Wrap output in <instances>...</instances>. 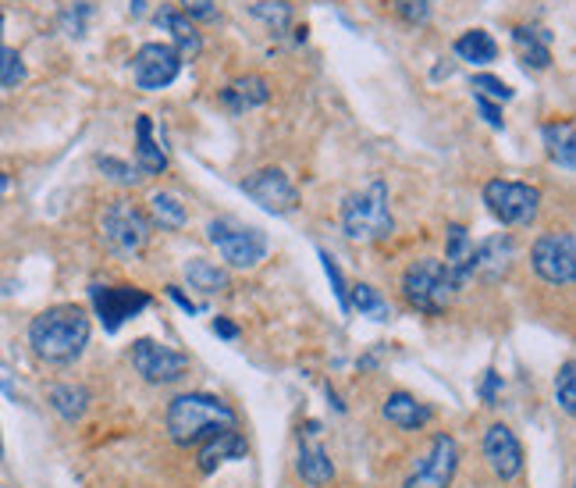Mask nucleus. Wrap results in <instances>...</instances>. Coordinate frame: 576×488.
<instances>
[{
	"mask_svg": "<svg viewBox=\"0 0 576 488\" xmlns=\"http://www.w3.org/2000/svg\"><path fill=\"white\" fill-rule=\"evenodd\" d=\"M384 417H388V424H395V428H403V432H420L435 414H430L427 403L409 396V392H392V396L384 400Z\"/></svg>",
	"mask_w": 576,
	"mask_h": 488,
	"instance_id": "aec40b11",
	"label": "nucleus"
},
{
	"mask_svg": "<svg viewBox=\"0 0 576 488\" xmlns=\"http://www.w3.org/2000/svg\"><path fill=\"white\" fill-rule=\"evenodd\" d=\"M25 83V61L19 51L0 43V89H11V86H22Z\"/></svg>",
	"mask_w": 576,
	"mask_h": 488,
	"instance_id": "c756f323",
	"label": "nucleus"
},
{
	"mask_svg": "<svg viewBox=\"0 0 576 488\" xmlns=\"http://www.w3.org/2000/svg\"><path fill=\"white\" fill-rule=\"evenodd\" d=\"M132 368L147 378L150 385H171L189 371V357L171 350V346H164V342L136 339L132 342Z\"/></svg>",
	"mask_w": 576,
	"mask_h": 488,
	"instance_id": "9b49d317",
	"label": "nucleus"
},
{
	"mask_svg": "<svg viewBox=\"0 0 576 488\" xmlns=\"http://www.w3.org/2000/svg\"><path fill=\"white\" fill-rule=\"evenodd\" d=\"M0 453H4V446H0Z\"/></svg>",
	"mask_w": 576,
	"mask_h": 488,
	"instance_id": "a18cd8bd",
	"label": "nucleus"
},
{
	"mask_svg": "<svg viewBox=\"0 0 576 488\" xmlns=\"http://www.w3.org/2000/svg\"><path fill=\"white\" fill-rule=\"evenodd\" d=\"M459 470V446L452 435L438 432L430 438V446L424 453V460L416 464V470L406 478L403 488H448Z\"/></svg>",
	"mask_w": 576,
	"mask_h": 488,
	"instance_id": "9d476101",
	"label": "nucleus"
},
{
	"mask_svg": "<svg viewBox=\"0 0 576 488\" xmlns=\"http://www.w3.org/2000/svg\"><path fill=\"white\" fill-rule=\"evenodd\" d=\"M147 218H150V225H160V232H179L189 222V211L174 193H153Z\"/></svg>",
	"mask_w": 576,
	"mask_h": 488,
	"instance_id": "393cba45",
	"label": "nucleus"
},
{
	"mask_svg": "<svg viewBox=\"0 0 576 488\" xmlns=\"http://www.w3.org/2000/svg\"><path fill=\"white\" fill-rule=\"evenodd\" d=\"M235 421L238 417L232 406L217 396H206V392H185L168 406V435L174 446H196L203 438L235 428Z\"/></svg>",
	"mask_w": 576,
	"mask_h": 488,
	"instance_id": "f03ea898",
	"label": "nucleus"
},
{
	"mask_svg": "<svg viewBox=\"0 0 576 488\" xmlns=\"http://www.w3.org/2000/svg\"><path fill=\"white\" fill-rule=\"evenodd\" d=\"M185 278H189L192 289H200L206 296H217V293H228L232 289L228 272H224V267H217V264H211V261H203V257L185 261Z\"/></svg>",
	"mask_w": 576,
	"mask_h": 488,
	"instance_id": "b1692460",
	"label": "nucleus"
},
{
	"mask_svg": "<svg viewBox=\"0 0 576 488\" xmlns=\"http://www.w3.org/2000/svg\"><path fill=\"white\" fill-rule=\"evenodd\" d=\"M488 211L509 229H526L537 222L541 214V189L531 182H512V179H491L484 185Z\"/></svg>",
	"mask_w": 576,
	"mask_h": 488,
	"instance_id": "0eeeda50",
	"label": "nucleus"
},
{
	"mask_svg": "<svg viewBox=\"0 0 576 488\" xmlns=\"http://www.w3.org/2000/svg\"><path fill=\"white\" fill-rule=\"evenodd\" d=\"M96 168L104 171L107 179H115L121 185H136L142 176L136 171V165H128V161H118V157H96Z\"/></svg>",
	"mask_w": 576,
	"mask_h": 488,
	"instance_id": "72a5a7b5",
	"label": "nucleus"
},
{
	"mask_svg": "<svg viewBox=\"0 0 576 488\" xmlns=\"http://www.w3.org/2000/svg\"><path fill=\"white\" fill-rule=\"evenodd\" d=\"M531 264L548 286H573V278H576L573 232H544L531 246Z\"/></svg>",
	"mask_w": 576,
	"mask_h": 488,
	"instance_id": "6e6552de",
	"label": "nucleus"
},
{
	"mask_svg": "<svg viewBox=\"0 0 576 488\" xmlns=\"http://www.w3.org/2000/svg\"><path fill=\"white\" fill-rule=\"evenodd\" d=\"M179 11L189 22H217V0H179Z\"/></svg>",
	"mask_w": 576,
	"mask_h": 488,
	"instance_id": "c9c22d12",
	"label": "nucleus"
},
{
	"mask_svg": "<svg viewBox=\"0 0 576 488\" xmlns=\"http://www.w3.org/2000/svg\"><path fill=\"white\" fill-rule=\"evenodd\" d=\"M484 456H488L491 470L502 481H512L523 470V446H520V438L505 428V424H491V428H488Z\"/></svg>",
	"mask_w": 576,
	"mask_h": 488,
	"instance_id": "4468645a",
	"label": "nucleus"
},
{
	"mask_svg": "<svg viewBox=\"0 0 576 488\" xmlns=\"http://www.w3.org/2000/svg\"><path fill=\"white\" fill-rule=\"evenodd\" d=\"M512 257H516V246H512L509 235H491V240L473 243L470 272L480 275V278H488V282H499L512 267Z\"/></svg>",
	"mask_w": 576,
	"mask_h": 488,
	"instance_id": "2eb2a0df",
	"label": "nucleus"
},
{
	"mask_svg": "<svg viewBox=\"0 0 576 488\" xmlns=\"http://www.w3.org/2000/svg\"><path fill=\"white\" fill-rule=\"evenodd\" d=\"M153 225L147 211H139L132 200H110L100 214V243L107 254H115L121 261L139 257L142 250L150 246Z\"/></svg>",
	"mask_w": 576,
	"mask_h": 488,
	"instance_id": "20e7f679",
	"label": "nucleus"
},
{
	"mask_svg": "<svg viewBox=\"0 0 576 488\" xmlns=\"http://www.w3.org/2000/svg\"><path fill=\"white\" fill-rule=\"evenodd\" d=\"M206 240L217 246V254L232 267H256L267 257V246H270L264 229L235 222V218H214V222L206 225Z\"/></svg>",
	"mask_w": 576,
	"mask_h": 488,
	"instance_id": "423d86ee",
	"label": "nucleus"
},
{
	"mask_svg": "<svg viewBox=\"0 0 576 488\" xmlns=\"http://www.w3.org/2000/svg\"><path fill=\"white\" fill-rule=\"evenodd\" d=\"M214 332H217L221 339H238V328H235L232 321H224V318L214 321Z\"/></svg>",
	"mask_w": 576,
	"mask_h": 488,
	"instance_id": "ea45409f",
	"label": "nucleus"
},
{
	"mask_svg": "<svg viewBox=\"0 0 576 488\" xmlns=\"http://www.w3.org/2000/svg\"><path fill=\"white\" fill-rule=\"evenodd\" d=\"M342 229L352 243H384L392 240L395 218L388 203V185L374 179L360 193H349L342 203Z\"/></svg>",
	"mask_w": 576,
	"mask_h": 488,
	"instance_id": "7ed1b4c3",
	"label": "nucleus"
},
{
	"mask_svg": "<svg viewBox=\"0 0 576 488\" xmlns=\"http://www.w3.org/2000/svg\"><path fill=\"white\" fill-rule=\"evenodd\" d=\"M541 139H544V150H548V157H552V165H558L563 171L576 168V125L569 118L548 121L541 129Z\"/></svg>",
	"mask_w": 576,
	"mask_h": 488,
	"instance_id": "412c9836",
	"label": "nucleus"
},
{
	"mask_svg": "<svg viewBox=\"0 0 576 488\" xmlns=\"http://www.w3.org/2000/svg\"><path fill=\"white\" fill-rule=\"evenodd\" d=\"M246 438L238 435L235 428H228V432H221V435H214L211 443L203 446V453H200V470L203 475H214V470L221 467V464H228V460H243L246 456Z\"/></svg>",
	"mask_w": 576,
	"mask_h": 488,
	"instance_id": "4be33fe9",
	"label": "nucleus"
},
{
	"mask_svg": "<svg viewBox=\"0 0 576 488\" xmlns=\"http://www.w3.org/2000/svg\"><path fill=\"white\" fill-rule=\"evenodd\" d=\"M349 307H356L363 318H374V321H388L392 318L388 300H384V296L374 286H363V282L349 289Z\"/></svg>",
	"mask_w": 576,
	"mask_h": 488,
	"instance_id": "c85d7f7f",
	"label": "nucleus"
},
{
	"mask_svg": "<svg viewBox=\"0 0 576 488\" xmlns=\"http://www.w3.org/2000/svg\"><path fill=\"white\" fill-rule=\"evenodd\" d=\"M89 403H93V396H89L86 385H54L51 389V406L68 424H75L78 417H83L89 411Z\"/></svg>",
	"mask_w": 576,
	"mask_h": 488,
	"instance_id": "a878e982",
	"label": "nucleus"
},
{
	"mask_svg": "<svg viewBox=\"0 0 576 488\" xmlns=\"http://www.w3.org/2000/svg\"><path fill=\"white\" fill-rule=\"evenodd\" d=\"M555 396H558V406L573 417L576 414V364L573 360H566L563 371L555 378Z\"/></svg>",
	"mask_w": 576,
	"mask_h": 488,
	"instance_id": "2f4dec72",
	"label": "nucleus"
},
{
	"mask_svg": "<svg viewBox=\"0 0 576 488\" xmlns=\"http://www.w3.org/2000/svg\"><path fill=\"white\" fill-rule=\"evenodd\" d=\"M459 289L462 286L456 282V275L448 272L445 261H438V257L413 261L406 267V275H403V296H406V304L413 310H420V314H430V318H435V314H445Z\"/></svg>",
	"mask_w": 576,
	"mask_h": 488,
	"instance_id": "39448f33",
	"label": "nucleus"
},
{
	"mask_svg": "<svg viewBox=\"0 0 576 488\" xmlns=\"http://www.w3.org/2000/svg\"><path fill=\"white\" fill-rule=\"evenodd\" d=\"M299 475L302 481H310V485H328L334 478V464H331V456L320 449L317 443H307L299 449Z\"/></svg>",
	"mask_w": 576,
	"mask_h": 488,
	"instance_id": "bb28decb",
	"label": "nucleus"
},
{
	"mask_svg": "<svg viewBox=\"0 0 576 488\" xmlns=\"http://www.w3.org/2000/svg\"><path fill=\"white\" fill-rule=\"evenodd\" d=\"M0 36H4V14H0Z\"/></svg>",
	"mask_w": 576,
	"mask_h": 488,
	"instance_id": "c03bdc74",
	"label": "nucleus"
},
{
	"mask_svg": "<svg viewBox=\"0 0 576 488\" xmlns=\"http://www.w3.org/2000/svg\"><path fill=\"white\" fill-rule=\"evenodd\" d=\"M86 19H89V4H75L68 14H64V25L72 29V36H83L86 33Z\"/></svg>",
	"mask_w": 576,
	"mask_h": 488,
	"instance_id": "4c0bfd02",
	"label": "nucleus"
},
{
	"mask_svg": "<svg viewBox=\"0 0 576 488\" xmlns=\"http://www.w3.org/2000/svg\"><path fill=\"white\" fill-rule=\"evenodd\" d=\"M494 389H499V374L488 371V382H484V389H480V392H484V400H488V403H494Z\"/></svg>",
	"mask_w": 576,
	"mask_h": 488,
	"instance_id": "a19ab883",
	"label": "nucleus"
},
{
	"mask_svg": "<svg viewBox=\"0 0 576 488\" xmlns=\"http://www.w3.org/2000/svg\"><path fill=\"white\" fill-rule=\"evenodd\" d=\"M249 14L253 19H260L270 33H285L288 25H292V14H296V8H292V0H256V4L249 8Z\"/></svg>",
	"mask_w": 576,
	"mask_h": 488,
	"instance_id": "cd10ccee",
	"label": "nucleus"
},
{
	"mask_svg": "<svg viewBox=\"0 0 576 488\" xmlns=\"http://www.w3.org/2000/svg\"><path fill=\"white\" fill-rule=\"evenodd\" d=\"M182 72V57L174 54L171 43H142L132 54V78L142 93L168 89Z\"/></svg>",
	"mask_w": 576,
	"mask_h": 488,
	"instance_id": "1a4fd4ad",
	"label": "nucleus"
},
{
	"mask_svg": "<svg viewBox=\"0 0 576 488\" xmlns=\"http://www.w3.org/2000/svg\"><path fill=\"white\" fill-rule=\"evenodd\" d=\"M512 46L523 61V68L544 72L552 68V33L541 25H516L512 29Z\"/></svg>",
	"mask_w": 576,
	"mask_h": 488,
	"instance_id": "f3484780",
	"label": "nucleus"
},
{
	"mask_svg": "<svg viewBox=\"0 0 576 488\" xmlns=\"http://www.w3.org/2000/svg\"><path fill=\"white\" fill-rule=\"evenodd\" d=\"M89 300L107 332H118L128 318H136L139 310L150 307V293L136 286H89Z\"/></svg>",
	"mask_w": 576,
	"mask_h": 488,
	"instance_id": "f8f14e48",
	"label": "nucleus"
},
{
	"mask_svg": "<svg viewBox=\"0 0 576 488\" xmlns=\"http://www.w3.org/2000/svg\"><path fill=\"white\" fill-rule=\"evenodd\" d=\"M89 342V318L83 307L75 304H57L46 307L40 318L29 325V346L32 353L46 364H72L83 357Z\"/></svg>",
	"mask_w": 576,
	"mask_h": 488,
	"instance_id": "f257e3e1",
	"label": "nucleus"
},
{
	"mask_svg": "<svg viewBox=\"0 0 576 488\" xmlns=\"http://www.w3.org/2000/svg\"><path fill=\"white\" fill-rule=\"evenodd\" d=\"M136 171L142 179L164 176V171H168V153L153 139V118L150 115L136 118Z\"/></svg>",
	"mask_w": 576,
	"mask_h": 488,
	"instance_id": "a211bd4d",
	"label": "nucleus"
},
{
	"mask_svg": "<svg viewBox=\"0 0 576 488\" xmlns=\"http://www.w3.org/2000/svg\"><path fill=\"white\" fill-rule=\"evenodd\" d=\"M320 261H324V272H328V282H331V289H334V296H339V307H342V314H349L352 307H349V286H345V278H342V267H339V261H334L328 250H320Z\"/></svg>",
	"mask_w": 576,
	"mask_h": 488,
	"instance_id": "f704fd0d",
	"label": "nucleus"
},
{
	"mask_svg": "<svg viewBox=\"0 0 576 488\" xmlns=\"http://www.w3.org/2000/svg\"><path fill=\"white\" fill-rule=\"evenodd\" d=\"M473 104H477V112L484 115V121L491 125V129H505V118H502V107H499V104L477 97V93H473Z\"/></svg>",
	"mask_w": 576,
	"mask_h": 488,
	"instance_id": "e433bc0d",
	"label": "nucleus"
},
{
	"mask_svg": "<svg viewBox=\"0 0 576 488\" xmlns=\"http://www.w3.org/2000/svg\"><path fill=\"white\" fill-rule=\"evenodd\" d=\"M147 4H150V0H132V4H128V14H132V22L142 19V11H147Z\"/></svg>",
	"mask_w": 576,
	"mask_h": 488,
	"instance_id": "79ce46f5",
	"label": "nucleus"
},
{
	"mask_svg": "<svg viewBox=\"0 0 576 488\" xmlns=\"http://www.w3.org/2000/svg\"><path fill=\"white\" fill-rule=\"evenodd\" d=\"M452 51L459 61H470V65H491L494 57H499V43L488 33V29H467L456 43Z\"/></svg>",
	"mask_w": 576,
	"mask_h": 488,
	"instance_id": "5701e85b",
	"label": "nucleus"
},
{
	"mask_svg": "<svg viewBox=\"0 0 576 488\" xmlns=\"http://www.w3.org/2000/svg\"><path fill=\"white\" fill-rule=\"evenodd\" d=\"M470 89L477 93V97H484V100H494V104H505L512 100V86L502 83L499 75H491V72H480L470 78Z\"/></svg>",
	"mask_w": 576,
	"mask_h": 488,
	"instance_id": "7c9ffc66",
	"label": "nucleus"
},
{
	"mask_svg": "<svg viewBox=\"0 0 576 488\" xmlns=\"http://www.w3.org/2000/svg\"><path fill=\"white\" fill-rule=\"evenodd\" d=\"M270 100V86L264 75H238L228 86L221 89V104L232 115H246L253 107H264Z\"/></svg>",
	"mask_w": 576,
	"mask_h": 488,
	"instance_id": "dca6fc26",
	"label": "nucleus"
},
{
	"mask_svg": "<svg viewBox=\"0 0 576 488\" xmlns=\"http://www.w3.org/2000/svg\"><path fill=\"white\" fill-rule=\"evenodd\" d=\"M157 25H164L168 33H171L174 54H179L182 61H196V57H200V51H203V36H200V29L192 25L182 11H174V8H160V11H157Z\"/></svg>",
	"mask_w": 576,
	"mask_h": 488,
	"instance_id": "6ab92c4d",
	"label": "nucleus"
},
{
	"mask_svg": "<svg viewBox=\"0 0 576 488\" xmlns=\"http://www.w3.org/2000/svg\"><path fill=\"white\" fill-rule=\"evenodd\" d=\"M243 193L253 203H260L267 214H292L299 208V189L281 168H264L243 179Z\"/></svg>",
	"mask_w": 576,
	"mask_h": 488,
	"instance_id": "ddd939ff",
	"label": "nucleus"
},
{
	"mask_svg": "<svg viewBox=\"0 0 576 488\" xmlns=\"http://www.w3.org/2000/svg\"><path fill=\"white\" fill-rule=\"evenodd\" d=\"M392 8L406 25H427L430 11H435V0H392Z\"/></svg>",
	"mask_w": 576,
	"mask_h": 488,
	"instance_id": "473e14b6",
	"label": "nucleus"
},
{
	"mask_svg": "<svg viewBox=\"0 0 576 488\" xmlns=\"http://www.w3.org/2000/svg\"><path fill=\"white\" fill-rule=\"evenodd\" d=\"M8 185H11V182H8V176H4V171H0V200L8 197Z\"/></svg>",
	"mask_w": 576,
	"mask_h": 488,
	"instance_id": "37998d69",
	"label": "nucleus"
},
{
	"mask_svg": "<svg viewBox=\"0 0 576 488\" xmlns=\"http://www.w3.org/2000/svg\"><path fill=\"white\" fill-rule=\"evenodd\" d=\"M168 296H171V300H174V304H179V307H182L185 314H196V310H200L196 304H192V300H189V296H182V289H179V286H168Z\"/></svg>",
	"mask_w": 576,
	"mask_h": 488,
	"instance_id": "58836bf2",
	"label": "nucleus"
}]
</instances>
